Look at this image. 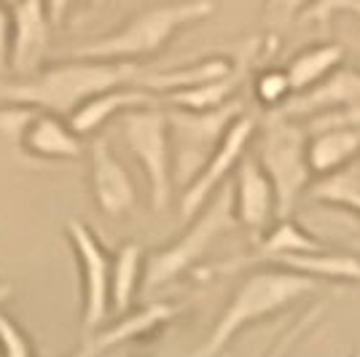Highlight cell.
<instances>
[{"instance_id":"cell-1","label":"cell","mask_w":360,"mask_h":357,"mask_svg":"<svg viewBox=\"0 0 360 357\" xmlns=\"http://www.w3.org/2000/svg\"><path fill=\"white\" fill-rule=\"evenodd\" d=\"M143 73L135 62L70 60L16 81H0V105H27L44 113L73 116L91 97L129 86Z\"/></svg>"},{"instance_id":"cell-2","label":"cell","mask_w":360,"mask_h":357,"mask_svg":"<svg viewBox=\"0 0 360 357\" xmlns=\"http://www.w3.org/2000/svg\"><path fill=\"white\" fill-rule=\"evenodd\" d=\"M320 287H323L320 280H312V277H304V274L277 266H264L253 274H248L240 283V287L234 290L231 301L226 304V309L221 312L210 336L205 339V344L191 357L221 355L240 330L280 314L301 298L317 293Z\"/></svg>"},{"instance_id":"cell-3","label":"cell","mask_w":360,"mask_h":357,"mask_svg":"<svg viewBox=\"0 0 360 357\" xmlns=\"http://www.w3.org/2000/svg\"><path fill=\"white\" fill-rule=\"evenodd\" d=\"M218 8L215 0H169L143 8L119 30L105 32L94 41L75 46L70 51L73 60H108V62H135L140 57L159 54L175 32L191 27L196 22L210 19Z\"/></svg>"},{"instance_id":"cell-4","label":"cell","mask_w":360,"mask_h":357,"mask_svg":"<svg viewBox=\"0 0 360 357\" xmlns=\"http://www.w3.org/2000/svg\"><path fill=\"white\" fill-rule=\"evenodd\" d=\"M255 159L274 186L277 218H290L315 178L309 167V132L304 121L285 116L283 110H271L258 126Z\"/></svg>"},{"instance_id":"cell-5","label":"cell","mask_w":360,"mask_h":357,"mask_svg":"<svg viewBox=\"0 0 360 357\" xmlns=\"http://www.w3.org/2000/svg\"><path fill=\"white\" fill-rule=\"evenodd\" d=\"M237 223L240 221L234 212V186L226 183L205 205V209L196 218H191V226L175 242H169L167 247L148 255L143 287L150 293L156 287H165V285L180 280L186 271H191L207 255L215 239L231 231Z\"/></svg>"},{"instance_id":"cell-6","label":"cell","mask_w":360,"mask_h":357,"mask_svg":"<svg viewBox=\"0 0 360 357\" xmlns=\"http://www.w3.org/2000/svg\"><path fill=\"white\" fill-rule=\"evenodd\" d=\"M245 113L240 100L221 105L215 110H167L169 119V145H172V183L183 191L199 178L210 156L218 150L229 126Z\"/></svg>"},{"instance_id":"cell-7","label":"cell","mask_w":360,"mask_h":357,"mask_svg":"<svg viewBox=\"0 0 360 357\" xmlns=\"http://www.w3.org/2000/svg\"><path fill=\"white\" fill-rule=\"evenodd\" d=\"M124 140L148 178L150 207L165 212L172 196V145H169V119L159 105L135 108L124 113Z\"/></svg>"},{"instance_id":"cell-8","label":"cell","mask_w":360,"mask_h":357,"mask_svg":"<svg viewBox=\"0 0 360 357\" xmlns=\"http://www.w3.org/2000/svg\"><path fill=\"white\" fill-rule=\"evenodd\" d=\"M255 134H258V121H255V116H245L242 113L240 119L229 126V132L221 140L218 150L210 156L207 167L199 172V178L180 196V218L183 221L196 218L205 209V205L218 194V188L226 186V178L231 172H237L240 162L248 156V148H250Z\"/></svg>"},{"instance_id":"cell-9","label":"cell","mask_w":360,"mask_h":357,"mask_svg":"<svg viewBox=\"0 0 360 357\" xmlns=\"http://www.w3.org/2000/svg\"><path fill=\"white\" fill-rule=\"evenodd\" d=\"M68 239L73 247L78 266H81V285H84V330L91 333L108 317L110 309V266L113 258L105 253L100 239L94 237L84 221H68Z\"/></svg>"},{"instance_id":"cell-10","label":"cell","mask_w":360,"mask_h":357,"mask_svg":"<svg viewBox=\"0 0 360 357\" xmlns=\"http://www.w3.org/2000/svg\"><path fill=\"white\" fill-rule=\"evenodd\" d=\"M51 16L46 0H16L11 6V70L19 78L41 70L51 44Z\"/></svg>"},{"instance_id":"cell-11","label":"cell","mask_w":360,"mask_h":357,"mask_svg":"<svg viewBox=\"0 0 360 357\" xmlns=\"http://www.w3.org/2000/svg\"><path fill=\"white\" fill-rule=\"evenodd\" d=\"M89 183L97 207L108 218H121L135 209V183L124 169V164L116 159V153L110 150L105 137H94L89 143Z\"/></svg>"},{"instance_id":"cell-12","label":"cell","mask_w":360,"mask_h":357,"mask_svg":"<svg viewBox=\"0 0 360 357\" xmlns=\"http://www.w3.org/2000/svg\"><path fill=\"white\" fill-rule=\"evenodd\" d=\"M234 212L255 239H261L277 221V194L269 175L255 156H245L234 172Z\"/></svg>"},{"instance_id":"cell-13","label":"cell","mask_w":360,"mask_h":357,"mask_svg":"<svg viewBox=\"0 0 360 357\" xmlns=\"http://www.w3.org/2000/svg\"><path fill=\"white\" fill-rule=\"evenodd\" d=\"M175 312H178V306H172V304H150V306L140 309V312L121 317L119 323L113 327H108V330H100V333L91 330L89 336H86V342L81 344L70 357L105 355L108 349H113V346H119V344L135 342V339L146 336L150 330L162 327L165 323H169V320L175 317Z\"/></svg>"},{"instance_id":"cell-14","label":"cell","mask_w":360,"mask_h":357,"mask_svg":"<svg viewBox=\"0 0 360 357\" xmlns=\"http://www.w3.org/2000/svg\"><path fill=\"white\" fill-rule=\"evenodd\" d=\"M347 105H360V73L358 70H336L326 81H320L312 89L293 94L283 108L285 116L293 119H307L312 113L328 110V108H347Z\"/></svg>"},{"instance_id":"cell-15","label":"cell","mask_w":360,"mask_h":357,"mask_svg":"<svg viewBox=\"0 0 360 357\" xmlns=\"http://www.w3.org/2000/svg\"><path fill=\"white\" fill-rule=\"evenodd\" d=\"M19 145L35 159H78L84 153L81 134L57 113H38L25 129Z\"/></svg>"},{"instance_id":"cell-16","label":"cell","mask_w":360,"mask_h":357,"mask_svg":"<svg viewBox=\"0 0 360 357\" xmlns=\"http://www.w3.org/2000/svg\"><path fill=\"white\" fill-rule=\"evenodd\" d=\"M159 94H153L148 89H140V86H119V89H110L105 94H97L91 97L89 103H84L73 116H70V126L78 134H89L94 129H100L110 116L116 113H129L135 108H148V105H159Z\"/></svg>"},{"instance_id":"cell-17","label":"cell","mask_w":360,"mask_h":357,"mask_svg":"<svg viewBox=\"0 0 360 357\" xmlns=\"http://www.w3.org/2000/svg\"><path fill=\"white\" fill-rule=\"evenodd\" d=\"M266 266L288 268L312 280H330V283H360V258L352 253L336 250H309V253H288L271 258Z\"/></svg>"},{"instance_id":"cell-18","label":"cell","mask_w":360,"mask_h":357,"mask_svg":"<svg viewBox=\"0 0 360 357\" xmlns=\"http://www.w3.org/2000/svg\"><path fill=\"white\" fill-rule=\"evenodd\" d=\"M309 250H326V245L317 237H312L304 226H299L293 218H277L271 228L258 239V247L253 255L240 258L234 264H229L226 268H237L245 264H269L271 258L288 253H309Z\"/></svg>"},{"instance_id":"cell-19","label":"cell","mask_w":360,"mask_h":357,"mask_svg":"<svg viewBox=\"0 0 360 357\" xmlns=\"http://www.w3.org/2000/svg\"><path fill=\"white\" fill-rule=\"evenodd\" d=\"M231 70H234V65L229 60L210 57V60L186 65V67H175V70H165V73H143L132 86L148 89L153 94H172L178 89H191V86H199V84H210V81L226 78Z\"/></svg>"},{"instance_id":"cell-20","label":"cell","mask_w":360,"mask_h":357,"mask_svg":"<svg viewBox=\"0 0 360 357\" xmlns=\"http://www.w3.org/2000/svg\"><path fill=\"white\" fill-rule=\"evenodd\" d=\"M360 156V126L330 129L309 137V167L315 178H326Z\"/></svg>"},{"instance_id":"cell-21","label":"cell","mask_w":360,"mask_h":357,"mask_svg":"<svg viewBox=\"0 0 360 357\" xmlns=\"http://www.w3.org/2000/svg\"><path fill=\"white\" fill-rule=\"evenodd\" d=\"M342 62H345V48L339 44H317L299 51L285 67L293 94H301V91L317 86L330 73H336L342 67Z\"/></svg>"},{"instance_id":"cell-22","label":"cell","mask_w":360,"mask_h":357,"mask_svg":"<svg viewBox=\"0 0 360 357\" xmlns=\"http://www.w3.org/2000/svg\"><path fill=\"white\" fill-rule=\"evenodd\" d=\"M146 277V255L143 245L124 242L110 266V306L119 314H127L137 296V285Z\"/></svg>"},{"instance_id":"cell-23","label":"cell","mask_w":360,"mask_h":357,"mask_svg":"<svg viewBox=\"0 0 360 357\" xmlns=\"http://www.w3.org/2000/svg\"><path fill=\"white\" fill-rule=\"evenodd\" d=\"M307 196L320 205L349 209V212L360 215V156L326 178H317L309 186Z\"/></svg>"},{"instance_id":"cell-24","label":"cell","mask_w":360,"mask_h":357,"mask_svg":"<svg viewBox=\"0 0 360 357\" xmlns=\"http://www.w3.org/2000/svg\"><path fill=\"white\" fill-rule=\"evenodd\" d=\"M326 309H328V301H317L315 306H309V309L301 314L293 325L280 333V339L271 344L264 357H288L290 355V352H293V346H296V344H299L301 339H304V336H307V333H309V330L323 320Z\"/></svg>"},{"instance_id":"cell-25","label":"cell","mask_w":360,"mask_h":357,"mask_svg":"<svg viewBox=\"0 0 360 357\" xmlns=\"http://www.w3.org/2000/svg\"><path fill=\"white\" fill-rule=\"evenodd\" d=\"M253 91L255 100L261 105H266V108H271V110L283 108L293 97V86H290L288 70H277V67L264 70V73L258 75L253 84Z\"/></svg>"},{"instance_id":"cell-26","label":"cell","mask_w":360,"mask_h":357,"mask_svg":"<svg viewBox=\"0 0 360 357\" xmlns=\"http://www.w3.org/2000/svg\"><path fill=\"white\" fill-rule=\"evenodd\" d=\"M41 110L27 105H0V140H14L19 143L25 129L32 124V119Z\"/></svg>"},{"instance_id":"cell-27","label":"cell","mask_w":360,"mask_h":357,"mask_svg":"<svg viewBox=\"0 0 360 357\" xmlns=\"http://www.w3.org/2000/svg\"><path fill=\"white\" fill-rule=\"evenodd\" d=\"M0 346H3V357H35L30 336L8 314H0Z\"/></svg>"},{"instance_id":"cell-28","label":"cell","mask_w":360,"mask_h":357,"mask_svg":"<svg viewBox=\"0 0 360 357\" xmlns=\"http://www.w3.org/2000/svg\"><path fill=\"white\" fill-rule=\"evenodd\" d=\"M336 14H349L360 19V0H315L309 8H307V14L304 19H309V22H328L330 16Z\"/></svg>"},{"instance_id":"cell-29","label":"cell","mask_w":360,"mask_h":357,"mask_svg":"<svg viewBox=\"0 0 360 357\" xmlns=\"http://www.w3.org/2000/svg\"><path fill=\"white\" fill-rule=\"evenodd\" d=\"M8 54H11V14L0 3V67L8 65Z\"/></svg>"},{"instance_id":"cell-30","label":"cell","mask_w":360,"mask_h":357,"mask_svg":"<svg viewBox=\"0 0 360 357\" xmlns=\"http://www.w3.org/2000/svg\"><path fill=\"white\" fill-rule=\"evenodd\" d=\"M73 6H75V0H46V8H49V16H51L54 25H62V22L68 19Z\"/></svg>"},{"instance_id":"cell-31","label":"cell","mask_w":360,"mask_h":357,"mask_svg":"<svg viewBox=\"0 0 360 357\" xmlns=\"http://www.w3.org/2000/svg\"><path fill=\"white\" fill-rule=\"evenodd\" d=\"M11 296V285H0V304Z\"/></svg>"},{"instance_id":"cell-32","label":"cell","mask_w":360,"mask_h":357,"mask_svg":"<svg viewBox=\"0 0 360 357\" xmlns=\"http://www.w3.org/2000/svg\"><path fill=\"white\" fill-rule=\"evenodd\" d=\"M0 3H3V6H8V8H11V6H14L16 0H0Z\"/></svg>"},{"instance_id":"cell-33","label":"cell","mask_w":360,"mask_h":357,"mask_svg":"<svg viewBox=\"0 0 360 357\" xmlns=\"http://www.w3.org/2000/svg\"><path fill=\"white\" fill-rule=\"evenodd\" d=\"M352 357H360V352H355V355H352Z\"/></svg>"},{"instance_id":"cell-34","label":"cell","mask_w":360,"mask_h":357,"mask_svg":"<svg viewBox=\"0 0 360 357\" xmlns=\"http://www.w3.org/2000/svg\"><path fill=\"white\" fill-rule=\"evenodd\" d=\"M0 357H3V346H0Z\"/></svg>"}]
</instances>
